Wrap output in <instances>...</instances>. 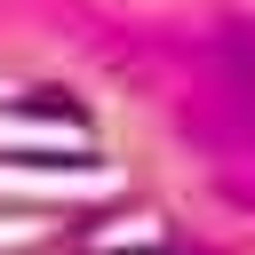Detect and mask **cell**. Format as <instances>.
Wrapping results in <instances>:
<instances>
[{
	"label": "cell",
	"instance_id": "6da1fadb",
	"mask_svg": "<svg viewBox=\"0 0 255 255\" xmlns=\"http://www.w3.org/2000/svg\"><path fill=\"white\" fill-rule=\"evenodd\" d=\"M207 72H215V120H223V135L239 143V159L255 167V24H231V32L215 40Z\"/></svg>",
	"mask_w": 255,
	"mask_h": 255
}]
</instances>
